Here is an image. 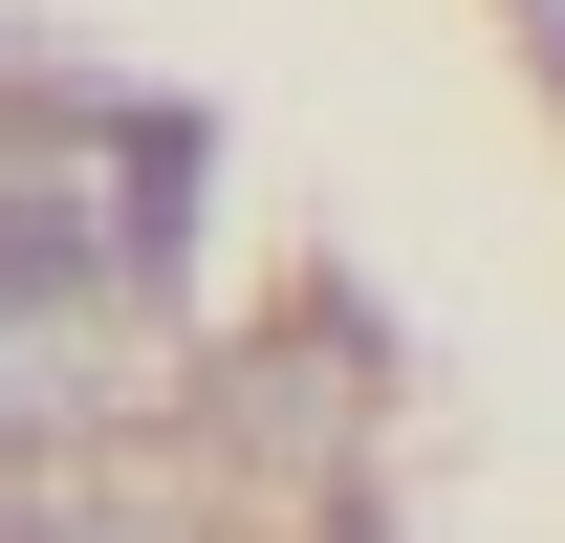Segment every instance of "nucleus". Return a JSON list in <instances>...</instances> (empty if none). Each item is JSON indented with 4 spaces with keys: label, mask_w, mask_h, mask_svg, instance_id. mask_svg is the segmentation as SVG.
Masks as SVG:
<instances>
[{
    "label": "nucleus",
    "mask_w": 565,
    "mask_h": 543,
    "mask_svg": "<svg viewBox=\"0 0 565 543\" xmlns=\"http://www.w3.org/2000/svg\"><path fill=\"white\" fill-rule=\"evenodd\" d=\"M152 392V283H0V457L109 435Z\"/></svg>",
    "instance_id": "f257e3e1"
},
{
    "label": "nucleus",
    "mask_w": 565,
    "mask_h": 543,
    "mask_svg": "<svg viewBox=\"0 0 565 543\" xmlns=\"http://www.w3.org/2000/svg\"><path fill=\"white\" fill-rule=\"evenodd\" d=\"M0 543H217L196 500H152V478H22V522Z\"/></svg>",
    "instance_id": "f03ea898"
}]
</instances>
